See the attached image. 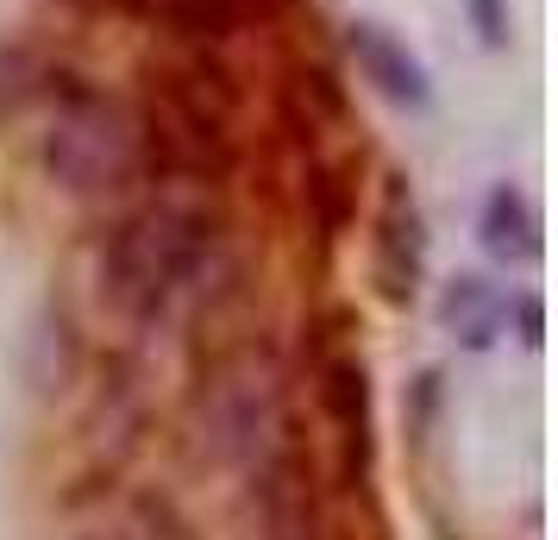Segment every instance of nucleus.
I'll use <instances>...</instances> for the list:
<instances>
[{
  "label": "nucleus",
  "mask_w": 558,
  "mask_h": 540,
  "mask_svg": "<svg viewBox=\"0 0 558 540\" xmlns=\"http://www.w3.org/2000/svg\"><path fill=\"white\" fill-rule=\"evenodd\" d=\"M477 232H483V252L502 257V264H533L539 257V214L521 189H489V202L477 214Z\"/></svg>",
  "instance_id": "39448f33"
},
{
  "label": "nucleus",
  "mask_w": 558,
  "mask_h": 540,
  "mask_svg": "<svg viewBox=\"0 0 558 540\" xmlns=\"http://www.w3.org/2000/svg\"><path fill=\"white\" fill-rule=\"evenodd\" d=\"M214 252H220V220L207 214V202L182 195V189H163L107 232L101 296L132 327H151L207 284Z\"/></svg>",
  "instance_id": "f257e3e1"
},
{
  "label": "nucleus",
  "mask_w": 558,
  "mask_h": 540,
  "mask_svg": "<svg viewBox=\"0 0 558 540\" xmlns=\"http://www.w3.org/2000/svg\"><path fill=\"white\" fill-rule=\"evenodd\" d=\"M45 170L70 195H120L145 170V127L113 95L70 88L45 120Z\"/></svg>",
  "instance_id": "f03ea898"
},
{
  "label": "nucleus",
  "mask_w": 558,
  "mask_h": 540,
  "mask_svg": "<svg viewBox=\"0 0 558 540\" xmlns=\"http://www.w3.org/2000/svg\"><path fill=\"white\" fill-rule=\"evenodd\" d=\"M320 403H327V415L339 421V440H345L352 453H364V446H371V389H364L357 352H339V359L320 364Z\"/></svg>",
  "instance_id": "0eeeda50"
},
{
  "label": "nucleus",
  "mask_w": 558,
  "mask_h": 540,
  "mask_svg": "<svg viewBox=\"0 0 558 540\" xmlns=\"http://www.w3.org/2000/svg\"><path fill=\"white\" fill-rule=\"evenodd\" d=\"M464 20L477 32L489 51H508V38H514V13H508V0H464Z\"/></svg>",
  "instance_id": "6e6552de"
},
{
  "label": "nucleus",
  "mask_w": 558,
  "mask_h": 540,
  "mask_svg": "<svg viewBox=\"0 0 558 540\" xmlns=\"http://www.w3.org/2000/svg\"><path fill=\"white\" fill-rule=\"evenodd\" d=\"M502 289L483 284V277H452L446 284V296H439V321H446V334L458 339V346H471V352H483L489 339L502 334Z\"/></svg>",
  "instance_id": "423d86ee"
},
{
  "label": "nucleus",
  "mask_w": 558,
  "mask_h": 540,
  "mask_svg": "<svg viewBox=\"0 0 558 540\" xmlns=\"http://www.w3.org/2000/svg\"><path fill=\"white\" fill-rule=\"evenodd\" d=\"M521 339H527V346H539V302H521Z\"/></svg>",
  "instance_id": "1a4fd4ad"
},
{
  "label": "nucleus",
  "mask_w": 558,
  "mask_h": 540,
  "mask_svg": "<svg viewBox=\"0 0 558 540\" xmlns=\"http://www.w3.org/2000/svg\"><path fill=\"white\" fill-rule=\"evenodd\" d=\"M421 252H427V239H421V214H414V195H408L402 182L389 177L383 189V207H377V284L389 302H408L414 284H421Z\"/></svg>",
  "instance_id": "20e7f679"
},
{
  "label": "nucleus",
  "mask_w": 558,
  "mask_h": 540,
  "mask_svg": "<svg viewBox=\"0 0 558 540\" xmlns=\"http://www.w3.org/2000/svg\"><path fill=\"white\" fill-rule=\"evenodd\" d=\"M345 51H352L357 76L371 82L389 107H402V113H427L433 107L427 63L408 51V38H396L383 20H352V26H345Z\"/></svg>",
  "instance_id": "7ed1b4c3"
}]
</instances>
